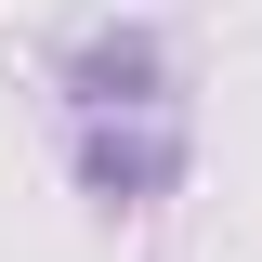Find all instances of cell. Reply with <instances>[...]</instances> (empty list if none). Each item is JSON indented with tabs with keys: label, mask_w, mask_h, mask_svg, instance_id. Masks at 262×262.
Listing matches in <instances>:
<instances>
[{
	"label": "cell",
	"mask_w": 262,
	"mask_h": 262,
	"mask_svg": "<svg viewBox=\"0 0 262 262\" xmlns=\"http://www.w3.org/2000/svg\"><path fill=\"white\" fill-rule=\"evenodd\" d=\"M53 105H66V158H79L92 210H158L184 184V92H170V39L144 13H105L66 39Z\"/></svg>",
	"instance_id": "1"
}]
</instances>
